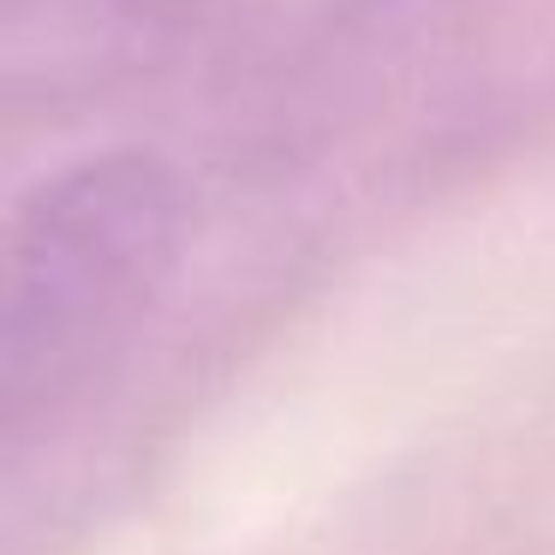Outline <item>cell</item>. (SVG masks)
Returning <instances> with one entry per match:
<instances>
[{
  "label": "cell",
  "mask_w": 555,
  "mask_h": 555,
  "mask_svg": "<svg viewBox=\"0 0 555 555\" xmlns=\"http://www.w3.org/2000/svg\"><path fill=\"white\" fill-rule=\"evenodd\" d=\"M180 233V185L156 156H102L25 204L7 257V418L61 400L150 305Z\"/></svg>",
  "instance_id": "1"
}]
</instances>
